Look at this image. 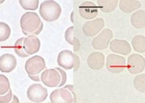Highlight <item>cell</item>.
Instances as JSON below:
<instances>
[{"label": "cell", "mask_w": 145, "mask_h": 103, "mask_svg": "<svg viewBox=\"0 0 145 103\" xmlns=\"http://www.w3.org/2000/svg\"><path fill=\"white\" fill-rule=\"evenodd\" d=\"M43 26L42 21L36 12H25L20 18V27L25 35H39Z\"/></svg>", "instance_id": "cell-1"}, {"label": "cell", "mask_w": 145, "mask_h": 103, "mask_svg": "<svg viewBox=\"0 0 145 103\" xmlns=\"http://www.w3.org/2000/svg\"><path fill=\"white\" fill-rule=\"evenodd\" d=\"M61 6L54 0H48L41 3L39 6V14L45 21L54 22L59 19L61 15Z\"/></svg>", "instance_id": "cell-2"}, {"label": "cell", "mask_w": 145, "mask_h": 103, "mask_svg": "<svg viewBox=\"0 0 145 103\" xmlns=\"http://www.w3.org/2000/svg\"><path fill=\"white\" fill-rule=\"evenodd\" d=\"M58 65L65 70L77 71L80 67V58L69 50H63L58 54L57 57Z\"/></svg>", "instance_id": "cell-3"}, {"label": "cell", "mask_w": 145, "mask_h": 103, "mask_svg": "<svg viewBox=\"0 0 145 103\" xmlns=\"http://www.w3.org/2000/svg\"><path fill=\"white\" fill-rule=\"evenodd\" d=\"M50 100L52 102L76 103V94L74 91V86L67 85L65 87L54 90L50 95Z\"/></svg>", "instance_id": "cell-4"}, {"label": "cell", "mask_w": 145, "mask_h": 103, "mask_svg": "<svg viewBox=\"0 0 145 103\" xmlns=\"http://www.w3.org/2000/svg\"><path fill=\"white\" fill-rule=\"evenodd\" d=\"M46 68L45 59L39 55H35L26 60L25 65V70L28 76L39 75Z\"/></svg>", "instance_id": "cell-5"}, {"label": "cell", "mask_w": 145, "mask_h": 103, "mask_svg": "<svg viewBox=\"0 0 145 103\" xmlns=\"http://www.w3.org/2000/svg\"><path fill=\"white\" fill-rule=\"evenodd\" d=\"M106 67L108 72L113 74H120L127 67V61L124 57L112 53L108 55L106 61Z\"/></svg>", "instance_id": "cell-6"}, {"label": "cell", "mask_w": 145, "mask_h": 103, "mask_svg": "<svg viewBox=\"0 0 145 103\" xmlns=\"http://www.w3.org/2000/svg\"><path fill=\"white\" fill-rule=\"evenodd\" d=\"M26 95L27 98L32 102L40 103L46 100L48 96V92L47 89L41 84L34 83L28 87Z\"/></svg>", "instance_id": "cell-7"}, {"label": "cell", "mask_w": 145, "mask_h": 103, "mask_svg": "<svg viewBox=\"0 0 145 103\" xmlns=\"http://www.w3.org/2000/svg\"><path fill=\"white\" fill-rule=\"evenodd\" d=\"M40 80L48 87H56L61 82V74L57 68L46 69L41 74Z\"/></svg>", "instance_id": "cell-8"}, {"label": "cell", "mask_w": 145, "mask_h": 103, "mask_svg": "<svg viewBox=\"0 0 145 103\" xmlns=\"http://www.w3.org/2000/svg\"><path fill=\"white\" fill-rule=\"evenodd\" d=\"M113 38V33L108 28L103 29L101 33L94 37L92 40V46L95 50H105L111 42Z\"/></svg>", "instance_id": "cell-9"}, {"label": "cell", "mask_w": 145, "mask_h": 103, "mask_svg": "<svg viewBox=\"0 0 145 103\" xmlns=\"http://www.w3.org/2000/svg\"><path fill=\"white\" fill-rule=\"evenodd\" d=\"M104 25V19L101 18H97L87 21L82 26V32L87 37H95L103 30Z\"/></svg>", "instance_id": "cell-10"}, {"label": "cell", "mask_w": 145, "mask_h": 103, "mask_svg": "<svg viewBox=\"0 0 145 103\" xmlns=\"http://www.w3.org/2000/svg\"><path fill=\"white\" fill-rule=\"evenodd\" d=\"M127 69L132 74H139L145 69V59L141 54L133 53L127 60Z\"/></svg>", "instance_id": "cell-11"}, {"label": "cell", "mask_w": 145, "mask_h": 103, "mask_svg": "<svg viewBox=\"0 0 145 103\" xmlns=\"http://www.w3.org/2000/svg\"><path fill=\"white\" fill-rule=\"evenodd\" d=\"M79 13L84 19L93 20L98 15V7L94 2L85 1L79 6Z\"/></svg>", "instance_id": "cell-12"}, {"label": "cell", "mask_w": 145, "mask_h": 103, "mask_svg": "<svg viewBox=\"0 0 145 103\" xmlns=\"http://www.w3.org/2000/svg\"><path fill=\"white\" fill-rule=\"evenodd\" d=\"M109 48L114 53L129 55L131 53V46L127 40L124 39H114L109 44Z\"/></svg>", "instance_id": "cell-13"}, {"label": "cell", "mask_w": 145, "mask_h": 103, "mask_svg": "<svg viewBox=\"0 0 145 103\" xmlns=\"http://www.w3.org/2000/svg\"><path fill=\"white\" fill-rule=\"evenodd\" d=\"M24 51L29 56L31 54H35L40 49V40L34 35H29L24 38Z\"/></svg>", "instance_id": "cell-14"}, {"label": "cell", "mask_w": 145, "mask_h": 103, "mask_svg": "<svg viewBox=\"0 0 145 103\" xmlns=\"http://www.w3.org/2000/svg\"><path fill=\"white\" fill-rule=\"evenodd\" d=\"M17 59L11 53H5L0 56V71L2 73H11L17 66Z\"/></svg>", "instance_id": "cell-15"}, {"label": "cell", "mask_w": 145, "mask_h": 103, "mask_svg": "<svg viewBox=\"0 0 145 103\" xmlns=\"http://www.w3.org/2000/svg\"><path fill=\"white\" fill-rule=\"evenodd\" d=\"M87 64L93 70H100L105 65V56L101 52L91 53L88 57Z\"/></svg>", "instance_id": "cell-16"}, {"label": "cell", "mask_w": 145, "mask_h": 103, "mask_svg": "<svg viewBox=\"0 0 145 103\" xmlns=\"http://www.w3.org/2000/svg\"><path fill=\"white\" fill-rule=\"evenodd\" d=\"M118 6L121 12L125 13H130L133 12H137V10H138L142 5L138 0H121V1H119Z\"/></svg>", "instance_id": "cell-17"}, {"label": "cell", "mask_w": 145, "mask_h": 103, "mask_svg": "<svg viewBox=\"0 0 145 103\" xmlns=\"http://www.w3.org/2000/svg\"><path fill=\"white\" fill-rule=\"evenodd\" d=\"M131 25L137 29H142L145 27V11L143 10H138L134 12L130 18Z\"/></svg>", "instance_id": "cell-18"}, {"label": "cell", "mask_w": 145, "mask_h": 103, "mask_svg": "<svg viewBox=\"0 0 145 103\" xmlns=\"http://www.w3.org/2000/svg\"><path fill=\"white\" fill-rule=\"evenodd\" d=\"M118 4L119 1L117 0H98L97 7L103 12L110 13L116 9Z\"/></svg>", "instance_id": "cell-19"}, {"label": "cell", "mask_w": 145, "mask_h": 103, "mask_svg": "<svg viewBox=\"0 0 145 103\" xmlns=\"http://www.w3.org/2000/svg\"><path fill=\"white\" fill-rule=\"evenodd\" d=\"M65 39L66 41L72 45L74 46V51L77 52L80 50V41L78 40V38L75 37V33H74V26H70L68 27L66 32H65Z\"/></svg>", "instance_id": "cell-20"}, {"label": "cell", "mask_w": 145, "mask_h": 103, "mask_svg": "<svg viewBox=\"0 0 145 103\" xmlns=\"http://www.w3.org/2000/svg\"><path fill=\"white\" fill-rule=\"evenodd\" d=\"M131 45L133 49L139 53H145V37L142 35H137L132 38Z\"/></svg>", "instance_id": "cell-21"}, {"label": "cell", "mask_w": 145, "mask_h": 103, "mask_svg": "<svg viewBox=\"0 0 145 103\" xmlns=\"http://www.w3.org/2000/svg\"><path fill=\"white\" fill-rule=\"evenodd\" d=\"M134 87L138 92L145 93V74H139L136 75L133 80Z\"/></svg>", "instance_id": "cell-22"}, {"label": "cell", "mask_w": 145, "mask_h": 103, "mask_svg": "<svg viewBox=\"0 0 145 103\" xmlns=\"http://www.w3.org/2000/svg\"><path fill=\"white\" fill-rule=\"evenodd\" d=\"M19 5L26 11H35L39 5V0H19Z\"/></svg>", "instance_id": "cell-23"}, {"label": "cell", "mask_w": 145, "mask_h": 103, "mask_svg": "<svg viewBox=\"0 0 145 103\" xmlns=\"http://www.w3.org/2000/svg\"><path fill=\"white\" fill-rule=\"evenodd\" d=\"M11 28L6 23L0 22V42L7 40L11 36Z\"/></svg>", "instance_id": "cell-24"}, {"label": "cell", "mask_w": 145, "mask_h": 103, "mask_svg": "<svg viewBox=\"0 0 145 103\" xmlns=\"http://www.w3.org/2000/svg\"><path fill=\"white\" fill-rule=\"evenodd\" d=\"M11 89V84L8 78L3 74H0V95H5Z\"/></svg>", "instance_id": "cell-25"}, {"label": "cell", "mask_w": 145, "mask_h": 103, "mask_svg": "<svg viewBox=\"0 0 145 103\" xmlns=\"http://www.w3.org/2000/svg\"><path fill=\"white\" fill-rule=\"evenodd\" d=\"M23 42H24V38H19L14 44V51L17 53V55H18L19 57L25 58L28 55L25 53V51H24Z\"/></svg>", "instance_id": "cell-26"}, {"label": "cell", "mask_w": 145, "mask_h": 103, "mask_svg": "<svg viewBox=\"0 0 145 103\" xmlns=\"http://www.w3.org/2000/svg\"><path fill=\"white\" fill-rule=\"evenodd\" d=\"M12 98H13L12 91V89H10L7 94L0 95V103H10L12 100Z\"/></svg>", "instance_id": "cell-27"}, {"label": "cell", "mask_w": 145, "mask_h": 103, "mask_svg": "<svg viewBox=\"0 0 145 103\" xmlns=\"http://www.w3.org/2000/svg\"><path fill=\"white\" fill-rule=\"evenodd\" d=\"M56 68L59 71V73L61 74V82H60V84L59 85V87H62V86L65 85L66 81H67V74H66L65 70H63L62 68H59V67H56Z\"/></svg>", "instance_id": "cell-28"}, {"label": "cell", "mask_w": 145, "mask_h": 103, "mask_svg": "<svg viewBox=\"0 0 145 103\" xmlns=\"http://www.w3.org/2000/svg\"><path fill=\"white\" fill-rule=\"evenodd\" d=\"M10 103H21L19 101L18 98L16 96V95H13V98H12V100L10 102ZM24 103H31V102H24Z\"/></svg>", "instance_id": "cell-29"}, {"label": "cell", "mask_w": 145, "mask_h": 103, "mask_svg": "<svg viewBox=\"0 0 145 103\" xmlns=\"http://www.w3.org/2000/svg\"><path fill=\"white\" fill-rule=\"evenodd\" d=\"M29 78H31L32 80H33L34 81H39L40 80V77L39 75H36V76H29Z\"/></svg>", "instance_id": "cell-30"}, {"label": "cell", "mask_w": 145, "mask_h": 103, "mask_svg": "<svg viewBox=\"0 0 145 103\" xmlns=\"http://www.w3.org/2000/svg\"><path fill=\"white\" fill-rule=\"evenodd\" d=\"M49 103H69V102H49Z\"/></svg>", "instance_id": "cell-31"}, {"label": "cell", "mask_w": 145, "mask_h": 103, "mask_svg": "<svg viewBox=\"0 0 145 103\" xmlns=\"http://www.w3.org/2000/svg\"><path fill=\"white\" fill-rule=\"evenodd\" d=\"M5 2V0H0V4H3Z\"/></svg>", "instance_id": "cell-32"}, {"label": "cell", "mask_w": 145, "mask_h": 103, "mask_svg": "<svg viewBox=\"0 0 145 103\" xmlns=\"http://www.w3.org/2000/svg\"><path fill=\"white\" fill-rule=\"evenodd\" d=\"M129 103H142V102H129Z\"/></svg>", "instance_id": "cell-33"}]
</instances>
